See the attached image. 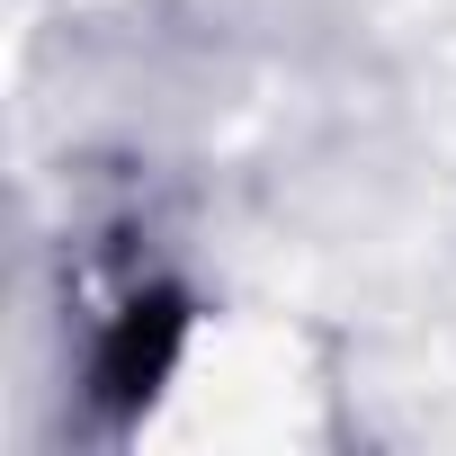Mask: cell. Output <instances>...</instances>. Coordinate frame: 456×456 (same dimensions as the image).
I'll return each instance as SVG.
<instances>
[{
    "instance_id": "1",
    "label": "cell",
    "mask_w": 456,
    "mask_h": 456,
    "mask_svg": "<svg viewBox=\"0 0 456 456\" xmlns=\"http://www.w3.org/2000/svg\"><path fill=\"white\" fill-rule=\"evenodd\" d=\"M179 331H188V314H179V296H170V287L126 296V305H117V322L99 331V358H90L99 403H108V411H143V403L161 394L170 358H179Z\"/></svg>"
}]
</instances>
